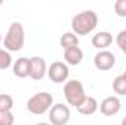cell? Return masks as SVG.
I'll use <instances>...</instances> for the list:
<instances>
[{
    "mask_svg": "<svg viewBox=\"0 0 126 125\" xmlns=\"http://www.w3.org/2000/svg\"><path fill=\"white\" fill-rule=\"evenodd\" d=\"M98 16L94 10H84L72 18V32L79 35H88L97 28Z\"/></svg>",
    "mask_w": 126,
    "mask_h": 125,
    "instance_id": "1",
    "label": "cell"
},
{
    "mask_svg": "<svg viewBox=\"0 0 126 125\" xmlns=\"http://www.w3.org/2000/svg\"><path fill=\"white\" fill-rule=\"evenodd\" d=\"M4 50L10 52H19L22 50L25 44V30L21 22H12L7 28V32L3 40Z\"/></svg>",
    "mask_w": 126,
    "mask_h": 125,
    "instance_id": "2",
    "label": "cell"
},
{
    "mask_svg": "<svg viewBox=\"0 0 126 125\" xmlns=\"http://www.w3.org/2000/svg\"><path fill=\"white\" fill-rule=\"evenodd\" d=\"M63 94H64V99H66L67 104L75 106V107H79L81 103L87 99L85 88H84V85L79 80L66 81L64 87H63Z\"/></svg>",
    "mask_w": 126,
    "mask_h": 125,
    "instance_id": "3",
    "label": "cell"
},
{
    "mask_svg": "<svg viewBox=\"0 0 126 125\" xmlns=\"http://www.w3.org/2000/svg\"><path fill=\"white\" fill-rule=\"evenodd\" d=\"M53 96L47 91H40L34 94L27 102V109L32 115H44L53 106Z\"/></svg>",
    "mask_w": 126,
    "mask_h": 125,
    "instance_id": "4",
    "label": "cell"
},
{
    "mask_svg": "<svg viewBox=\"0 0 126 125\" xmlns=\"http://www.w3.org/2000/svg\"><path fill=\"white\" fill-rule=\"evenodd\" d=\"M70 119V109L63 103H56L48 110V122L51 125H66Z\"/></svg>",
    "mask_w": 126,
    "mask_h": 125,
    "instance_id": "5",
    "label": "cell"
},
{
    "mask_svg": "<svg viewBox=\"0 0 126 125\" xmlns=\"http://www.w3.org/2000/svg\"><path fill=\"white\" fill-rule=\"evenodd\" d=\"M47 75L48 78L56 83V84H62V83H66L67 78H69V68L64 62H60V61H56L53 62L48 69H47Z\"/></svg>",
    "mask_w": 126,
    "mask_h": 125,
    "instance_id": "6",
    "label": "cell"
},
{
    "mask_svg": "<svg viewBox=\"0 0 126 125\" xmlns=\"http://www.w3.org/2000/svg\"><path fill=\"white\" fill-rule=\"evenodd\" d=\"M94 65L100 71H110L116 65V56L110 50H100L94 56Z\"/></svg>",
    "mask_w": 126,
    "mask_h": 125,
    "instance_id": "7",
    "label": "cell"
},
{
    "mask_svg": "<svg viewBox=\"0 0 126 125\" xmlns=\"http://www.w3.org/2000/svg\"><path fill=\"white\" fill-rule=\"evenodd\" d=\"M120 107H122V102H120V99L117 96H109V97H106L100 103V106H98L100 112L104 116H114V115H117L119 110H120Z\"/></svg>",
    "mask_w": 126,
    "mask_h": 125,
    "instance_id": "8",
    "label": "cell"
},
{
    "mask_svg": "<svg viewBox=\"0 0 126 125\" xmlns=\"http://www.w3.org/2000/svg\"><path fill=\"white\" fill-rule=\"evenodd\" d=\"M47 63L44 61V58L41 56H34L31 58V74L30 78L35 81H41L46 75H47Z\"/></svg>",
    "mask_w": 126,
    "mask_h": 125,
    "instance_id": "9",
    "label": "cell"
},
{
    "mask_svg": "<svg viewBox=\"0 0 126 125\" xmlns=\"http://www.w3.org/2000/svg\"><path fill=\"white\" fill-rule=\"evenodd\" d=\"M111 43H113V35L109 31H98L91 38L93 47H95L98 52L100 50H107V47H110Z\"/></svg>",
    "mask_w": 126,
    "mask_h": 125,
    "instance_id": "10",
    "label": "cell"
},
{
    "mask_svg": "<svg viewBox=\"0 0 126 125\" xmlns=\"http://www.w3.org/2000/svg\"><path fill=\"white\" fill-rule=\"evenodd\" d=\"M12 71L13 75L18 78H27L31 74V59L28 58H19L16 59V62L12 65Z\"/></svg>",
    "mask_w": 126,
    "mask_h": 125,
    "instance_id": "11",
    "label": "cell"
},
{
    "mask_svg": "<svg viewBox=\"0 0 126 125\" xmlns=\"http://www.w3.org/2000/svg\"><path fill=\"white\" fill-rule=\"evenodd\" d=\"M64 63L66 65H72V66H76L82 62L84 59V52L79 49V47H72V49H67L64 50Z\"/></svg>",
    "mask_w": 126,
    "mask_h": 125,
    "instance_id": "12",
    "label": "cell"
},
{
    "mask_svg": "<svg viewBox=\"0 0 126 125\" xmlns=\"http://www.w3.org/2000/svg\"><path fill=\"white\" fill-rule=\"evenodd\" d=\"M98 102L95 100L94 97H91V96H87V99L81 103V106L79 107H76L78 109V112L81 113V115H85V116H90V115H94L95 112L98 110Z\"/></svg>",
    "mask_w": 126,
    "mask_h": 125,
    "instance_id": "13",
    "label": "cell"
},
{
    "mask_svg": "<svg viewBox=\"0 0 126 125\" xmlns=\"http://www.w3.org/2000/svg\"><path fill=\"white\" fill-rule=\"evenodd\" d=\"M78 44H79V37L75 32L72 31L64 32L60 37V46H62L63 50H67V49H72V47H78Z\"/></svg>",
    "mask_w": 126,
    "mask_h": 125,
    "instance_id": "14",
    "label": "cell"
},
{
    "mask_svg": "<svg viewBox=\"0 0 126 125\" xmlns=\"http://www.w3.org/2000/svg\"><path fill=\"white\" fill-rule=\"evenodd\" d=\"M113 91L119 96H126V77L123 74L117 75L114 80H113Z\"/></svg>",
    "mask_w": 126,
    "mask_h": 125,
    "instance_id": "15",
    "label": "cell"
},
{
    "mask_svg": "<svg viewBox=\"0 0 126 125\" xmlns=\"http://www.w3.org/2000/svg\"><path fill=\"white\" fill-rule=\"evenodd\" d=\"M12 65H13V62H12L10 53L7 50H4V49H0V69L4 71V69L10 68Z\"/></svg>",
    "mask_w": 126,
    "mask_h": 125,
    "instance_id": "16",
    "label": "cell"
},
{
    "mask_svg": "<svg viewBox=\"0 0 126 125\" xmlns=\"http://www.w3.org/2000/svg\"><path fill=\"white\" fill-rule=\"evenodd\" d=\"M13 109V97L9 94H0V110H10Z\"/></svg>",
    "mask_w": 126,
    "mask_h": 125,
    "instance_id": "17",
    "label": "cell"
},
{
    "mask_svg": "<svg viewBox=\"0 0 126 125\" xmlns=\"http://www.w3.org/2000/svg\"><path fill=\"white\" fill-rule=\"evenodd\" d=\"M15 116L10 110H0V125H13Z\"/></svg>",
    "mask_w": 126,
    "mask_h": 125,
    "instance_id": "18",
    "label": "cell"
},
{
    "mask_svg": "<svg viewBox=\"0 0 126 125\" xmlns=\"http://www.w3.org/2000/svg\"><path fill=\"white\" fill-rule=\"evenodd\" d=\"M116 44H117V47L126 55V30L119 31V34L116 35Z\"/></svg>",
    "mask_w": 126,
    "mask_h": 125,
    "instance_id": "19",
    "label": "cell"
},
{
    "mask_svg": "<svg viewBox=\"0 0 126 125\" xmlns=\"http://www.w3.org/2000/svg\"><path fill=\"white\" fill-rule=\"evenodd\" d=\"M114 12L117 16L126 18V0H116L114 3Z\"/></svg>",
    "mask_w": 126,
    "mask_h": 125,
    "instance_id": "20",
    "label": "cell"
},
{
    "mask_svg": "<svg viewBox=\"0 0 126 125\" xmlns=\"http://www.w3.org/2000/svg\"><path fill=\"white\" fill-rule=\"evenodd\" d=\"M35 125H51L50 122H38V124H35Z\"/></svg>",
    "mask_w": 126,
    "mask_h": 125,
    "instance_id": "21",
    "label": "cell"
},
{
    "mask_svg": "<svg viewBox=\"0 0 126 125\" xmlns=\"http://www.w3.org/2000/svg\"><path fill=\"white\" fill-rule=\"evenodd\" d=\"M120 125H126V116L122 119V124H120Z\"/></svg>",
    "mask_w": 126,
    "mask_h": 125,
    "instance_id": "22",
    "label": "cell"
},
{
    "mask_svg": "<svg viewBox=\"0 0 126 125\" xmlns=\"http://www.w3.org/2000/svg\"><path fill=\"white\" fill-rule=\"evenodd\" d=\"M0 43H1V32H0Z\"/></svg>",
    "mask_w": 126,
    "mask_h": 125,
    "instance_id": "23",
    "label": "cell"
},
{
    "mask_svg": "<svg viewBox=\"0 0 126 125\" xmlns=\"http://www.w3.org/2000/svg\"><path fill=\"white\" fill-rule=\"evenodd\" d=\"M123 75H125V77H126V69H125V72H123Z\"/></svg>",
    "mask_w": 126,
    "mask_h": 125,
    "instance_id": "24",
    "label": "cell"
}]
</instances>
